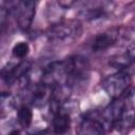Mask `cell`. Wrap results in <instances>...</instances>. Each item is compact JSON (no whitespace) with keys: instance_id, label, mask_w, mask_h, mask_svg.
Returning <instances> with one entry per match:
<instances>
[{"instance_id":"1","label":"cell","mask_w":135,"mask_h":135,"mask_svg":"<svg viewBox=\"0 0 135 135\" xmlns=\"http://www.w3.org/2000/svg\"><path fill=\"white\" fill-rule=\"evenodd\" d=\"M82 24L77 19H68L52 23L45 31L46 38L54 43L70 44L82 35Z\"/></svg>"},{"instance_id":"2","label":"cell","mask_w":135,"mask_h":135,"mask_svg":"<svg viewBox=\"0 0 135 135\" xmlns=\"http://www.w3.org/2000/svg\"><path fill=\"white\" fill-rule=\"evenodd\" d=\"M68 70L66 85L72 90L82 89L88 84L91 73V63L83 55H72L64 59Z\"/></svg>"},{"instance_id":"3","label":"cell","mask_w":135,"mask_h":135,"mask_svg":"<svg viewBox=\"0 0 135 135\" xmlns=\"http://www.w3.org/2000/svg\"><path fill=\"white\" fill-rule=\"evenodd\" d=\"M132 83V75L124 71H116L101 81V88L112 99L122 98Z\"/></svg>"},{"instance_id":"4","label":"cell","mask_w":135,"mask_h":135,"mask_svg":"<svg viewBox=\"0 0 135 135\" xmlns=\"http://www.w3.org/2000/svg\"><path fill=\"white\" fill-rule=\"evenodd\" d=\"M40 81L50 88L57 85H66L68 83V70L64 59L56 60L49 63L43 70Z\"/></svg>"},{"instance_id":"5","label":"cell","mask_w":135,"mask_h":135,"mask_svg":"<svg viewBox=\"0 0 135 135\" xmlns=\"http://www.w3.org/2000/svg\"><path fill=\"white\" fill-rule=\"evenodd\" d=\"M13 14L16 17V23L19 30L22 32H28L36 15V2L30 0L15 2Z\"/></svg>"},{"instance_id":"6","label":"cell","mask_w":135,"mask_h":135,"mask_svg":"<svg viewBox=\"0 0 135 135\" xmlns=\"http://www.w3.org/2000/svg\"><path fill=\"white\" fill-rule=\"evenodd\" d=\"M112 5H113L112 2H105V1L84 2L83 6L79 11V16L88 21L101 19L107 17L109 13L113 9Z\"/></svg>"},{"instance_id":"7","label":"cell","mask_w":135,"mask_h":135,"mask_svg":"<svg viewBox=\"0 0 135 135\" xmlns=\"http://www.w3.org/2000/svg\"><path fill=\"white\" fill-rule=\"evenodd\" d=\"M118 37H119L118 27H112V28H109L104 32L97 34L91 42L92 52L99 53V52L107 51L108 49L112 47L116 43Z\"/></svg>"},{"instance_id":"8","label":"cell","mask_w":135,"mask_h":135,"mask_svg":"<svg viewBox=\"0 0 135 135\" xmlns=\"http://www.w3.org/2000/svg\"><path fill=\"white\" fill-rule=\"evenodd\" d=\"M77 135H105V124L99 118V115H88L81 119L77 129Z\"/></svg>"},{"instance_id":"9","label":"cell","mask_w":135,"mask_h":135,"mask_svg":"<svg viewBox=\"0 0 135 135\" xmlns=\"http://www.w3.org/2000/svg\"><path fill=\"white\" fill-rule=\"evenodd\" d=\"M25 90L28 91L30 95V103L36 108H41L47 104L52 97V88L42 83L41 81L34 83L33 85H28Z\"/></svg>"},{"instance_id":"10","label":"cell","mask_w":135,"mask_h":135,"mask_svg":"<svg viewBox=\"0 0 135 135\" xmlns=\"http://www.w3.org/2000/svg\"><path fill=\"white\" fill-rule=\"evenodd\" d=\"M126 107H127V101H124L122 98L112 99V101L99 112L98 114L99 118L102 120L104 124H108L109 127L112 128L115 121L122 114Z\"/></svg>"},{"instance_id":"11","label":"cell","mask_w":135,"mask_h":135,"mask_svg":"<svg viewBox=\"0 0 135 135\" xmlns=\"http://www.w3.org/2000/svg\"><path fill=\"white\" fill-rule=\"evenodd\" d=\"M52 116H53V118H52L53 134L66 135L70 130L71 122H72L71 114L69 112H66L62 107H60L57 111L52 113Z\"/></svg>"},{"instance_id":"12","label":"cell","mask_w":135,"mask_h":135,"mask_svg":"<svg viewBox=\"0 0 135 135\" xmlns=\"http://www.w3.org/2000/svg\"><path fill=\"white\" fill-rule=\"evenodd\" d=\"M119 133H128L135 128V110L127 104L120 117L115 121L112 127Z\"/></svg>"},{"instance_id":"13","label":"cell","mask_w":135,"mask_h":135,"mask_svg":"<svg viewBox=\"0 0 135 135\" xmlns=\"http://www.w3.org/2000/svg\"><path fill=\"white\" fill-rule=\"evenodd\" d=\"M34 113L30 105L21 104L17 109V121L22 129H28L33 122Z\"/></svg>"},{"instance_id":"14","label":"cell","mask_w":135,"mask_h":135,"mask_svg":"<svg viewBox=\"0 0 135 135\" xmlns=\"http://www.w3.org/2000/svg\"><path fill=\"white\" fill-rule=\"evenodd\" d=\"M17 105L16 97L9 92H2L0 96V109H1V116L4 117L8 115L13 110H15Z\"/></svg>"},{"instance_id":"15","label":"cell","mask_w":135,"mask_h":135,"mask_svg":"<svg viewBox=\"0 0 135 135\" xmlns=\"http://www.w3.org/2000/svg\"><path fill=\"white\" fill-rule=\"evenodd\" d=\"M30 53V45L25 41H19L16 44H14L12 49V55L14 58L21 60H24Z\"/></svg>"},{"instance_id":"16","label":"cell","mask_w":135,"mask_h":135,"mask_svg":"<svg viewBox=\"0 0 135 135\" xmlns=\"http://www.w3.org/2000/svg\"><path fill=\"white\" fill-rule=\"evenodd\" d=\"M127 104L135 110V88H133L128 94H127Z\"/></svg>"},{"instance_id":"17","label":"cell","mask_w":135,"mask_h":135,"mask_svg":"<svg viewBox=\"0 0 135 135\" xmlns=\"http://www.w3.org/2000/svg\"><path fill=\"white\" fill-rule=\"evenodd\" d=\"M56 3L58 4V6L61 9H69V8H71L75 4L74 1H57Z\"/></svg>"},{"instance_id":"18","label":"cell","mask_w":135,"mask_h":135,"mask_svg":"<svg viewBox=\"0 0 135 135\" xmlns=\"http://www.w3.org/2000/svg\"><path fill=\"white\" fill-rule=\"evenodd\" d=\"M127 52H128V54H129V55H130V56L135 60V44H134V45H133L129 51H127Z\"/></svg>"},{"instance_id":"19","label":"cell","mask_w":135,"mask_h":135,"mask_svg":"<svg viewBox=\"0 0 135 135\" xmlns=\"http://www.w3.org/2000/svg\"><path fill=\"white\" fill-rule=\"evenodd\" d=\"M54 135H55V134H54Z\"/></svg>"}]
</instances>
